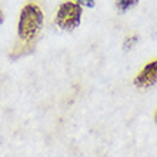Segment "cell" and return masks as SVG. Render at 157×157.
Masks as SVG:
<instances>
[{"mask_svg":"<svg viewBox=\"0 0 157 157\" xmlns=\"http://www.w3.org/2000/svg\"><path fill=\"white\" fill-rule=\"evenodd\" d=\"M43 23V13L36 4H27L23 7L19 20V37L25 41L33 40L37 36Z\"/></svg>","mask_w":157,"mask_h":157,"instance_id":"1","label":"cell"},{"mask_svg":"<svg viewBox=\"0 0 157 157\" xmlns=\"http://www.w3.org/2000/svg\"><path fill=\"white\" fill-rule=\"evenodd\" d=\"M80 16H82V7L75 2H66L59 7L56 21L62 29L71 30L80 23Z\"/></svg>","mask_w":157,"mask_h":157,"instance_id":"2","label":"cell"},{"mask_svg":"<svg viewBox=\"0 0 157 157\" xmlns=\"http://www.w3.org/2000/svg\"><path fill=\"white\" fill-rule=\"evenodd\" d=\"M157 82V60L149 63L134 78V84L139 87H150Z\"/></svg>","mask_w":157,"mask_h":157,"instance_id":"3","label":"cell"},{"mask_svg":"<svg viewBox=\"0 0 157 157\" xmlns=\"http://www.w3.org/2000/svg\"><path fill=\"white\" fill-rule=\"evenodd\" d=\"M137 3V0H117V7L120 12H124Z\"/></svg>","mask_w":157,"mask_h":157,"instance_id":"4","label":"cell"},{"mask_svg":"<svg viewBox=\"0 0 157 157\" xmlns=\"http://www.w3.org/2000/svg\"><path fill=\"white\" fill-rule=\"evenodd\" d=\"M136 41H137V37H136V36H130V37H127L126 40H124L123 47H124L126 50H128L133 44H136Z\"/></svg>","mask_w":157,"mask_h":157,"instance_id":"5","label":"cell"},{"mask_svg":"<svg viewBox=\"0 0 157 157\" xmlns=\"http://www.w3.org/2000/svg\"><path fill=\"white\" fill-rule=\"evenodd\" d=\"M78 3H82L83 6H87V7H93L94 6V0H78Z\"/></svg>","mask_w":157,"mask_h":157,"instance_id":"6","label":"cell"},{"mask_svg":"<svg viewBox=\"0 0 157 157\" xmlns=\"http://www.w3.org/2000/svg\"><path fill=\"white\" fill-rule=\"evenodd\" d=\"M2 21H3V13L0 12V25H2Z\"/></svg>","mask_w":157,"mask_h":157,"instance_id":"7","label":"cell"},{"mask_svg":"<svg viewBox=\"0 0 157 157\" xmlns=\"http://www.w3.org/2000/svg\"><path fill=\"white\" fill-rule=\"evenodd\" d=\"M154 117H156V121H157V112H156V116H154Z\"/></svg>","mask_w":157,"mask_h":157,"instance_id":"8","label":"cell"}]
</instances>
